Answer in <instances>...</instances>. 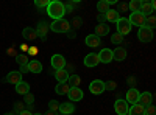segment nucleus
Returning <instances> with one entry per match:
<instances>
[{
    "instance_id": "nucleus-1",
    "label": "nucleus",
    "mask_w": 156,
    "mask_h": 115,
    "mask_svg": "<svg viewBox=\"0 0 156 115\" xmlns=\"http://www.w3.org/2000/svg\"><path fill=\"white\" fill-rule=\"evenodd\" d=\"M47 14L53 19V20H59L64 19V14H66V9H64V3L58 2V0H51L47 6Z\"/></svg>"
},
{
    "instance_id": "nucleus-2",
    "label": "nucleus",
    "mask_w": 156,
    "mask_h": 115,
    "mask_svg": "<svg viewBox=\"0 0 156 115\" xmlns=\"http://www.w3.org/2000/svg\"><path fill=\"white\" fill-rule=\"evenodd\" d=\"M53 33H67L70 31V22L66 19H59V20H53L48 27Z\"/></svg>"
},
{
    "instance_id": "nucleus-3",
    "label": "nucleus",
    "mask_w": 156,
    "mask_h": 115,
    "mask_svg": "<svg viewBox=\"0 0 156 115\" xmlns=\"http://www.w3.org/2000/svg\"><path fill=\"white\" fill-rule=\"evenodd\" d=\"M115 23H117V33L122 34V36H126L129 31H131V28H133L131 23H129V20L125 19V17H120Z\"/></svg>"
},
{
    "instance_id": "nucleus-4",
    "label": "nucleus",
    "mask_w": 156,
    "mask_h": 115,
    "mask_svg": "<svg viewBox=\"0 0 156 115\" xmlns=\"http://www.w3.org/2000/svg\"><path fill=\"white\" fill-rule=\"evenodd\" d=\"M137 37H139V41L140 42H151L153 41V30H150V28H145V27H140L139 28V33H137Z\"/></svg>"
},
{
    "instance_id": "nucleus-5",
    "label": "nucleus",
    "mask_w": 156,
    "mask_h": 115,
    "mask_svg": "<svg viewBox=\"0 0 156 115\" xmlns=\"http://www.w3.org/2000/svg\"><path fill=\"white\" fill-rule=\"evenodd\" d=\"M89 90L92 95H101L105 92V83L101 79H94L92 83L89 84Z\"/></svg>"
},
{
    "instance_id": "nucleus-6",
    "label": "nucleus",
    "mask_w": 156,
    "mask_h": 115,
    "mask_svg": "<svg viewBox=\"0 0 156 115\" xmlns=\"http://www.w3.org/2000/svg\"><path fill=\"white\" fill-rule=\"evenodd\" d=\"M139 90H137V89L136 87H131V89H128V90H126V95H125V101H126V103L128 104H136L137 103V100H139Z\"/></svg>"
},
{
    "instance_id": "nucleus-7",
    "label": "nucleus",
    "mask_w": 156,
    "mask_h": 115,
    "mask_svg": "<svg viewBox=\"0 0 156 115\" xmlns=\"http://www.w3.org/2000/svg\"><path fill=\"white\" fill-rule=\"evenodd\" d=\"M129 23H131V27H144V22H145V16L142 14V12H131V16H129Z\"/></svg>"
},
{
    "instance_id": "nucleus-8",
    "label": "nucleus",
    "mask_w": 156,
    "mask_h": 115,
    "mask_svg": "<svg viewBox=\"0 0 156 115\" xmlns=\"http://www.w3.org/2000/svg\"><path fill=\"white\" fill-rule=\"evenodd\" d=\"M66 58L62 55H53L51 56V67L55 70H61V69H66Z\"/></svg>"
},
{
    "instance_id": "nucleus-9",
    "label": "nucleus",
    "mask_w": 156,
    "mask_h": 115,
    "mask_svg": "<svg viewBox=\"0 0 156 115\" xmlns=\"http://www.w3.org/2000/svg\"><path fill=\"white\" fill-rule=\"evenodd\" d=\"M128 109H129V106L125 100H117L114 103V110L117 115H128Z\"/></svg>"
},
{
    "instance_id": "nucleus-10",
    "label": "nucleus",
    "mask_w": 156,
    "mask_h": 115,
    "mask_svg": "<svg viewBox=\"0 0 156 115\" xmlns=\"http://www.w3.org/2000/svg\"><path fill=\"white\" fill-rule=\"evenodd\" d=\"M67 96H69V100H72V103H76V101H81L83 100L84 93H83V90H81L80 87H70Z\"/></svg>"
},
{
    "instance_id": "nucleus-11",
    "label": "nucleus",
    "mask_w": 156,
    "mask_h": 115,
    "mask_svg": "<svg viewBox=\"0 0 156 115\" xmlns=\"http://www.w3.org/2000/svg\"><path fill=\"white\" fill-rule=\"evenodd\" d=\"M97 64H100V59H98V55L97 53H89L84 56V66L92 69V67H97Z\"/></svg>"
},
{
    "instance_id": "nucleus-12",
    "label": "nucleus",
    "mask_w": 156,
    "mask_h": 115,
    "mask_svg": "<svg viewBox=\"0 0 156 115\" xmlns=\"http://www.w3.org/2000/svg\"><path fill=\"white\" fill-rule=\"evenodd\" d=\"M137 103H139L140 106H144V107H147V106L153 104V95H151L150 92H142V93H139V100H137Z\"/></svg>"
},
{
    "instance_id": "nucleus-13",
    "label": "nucleus",
    "mask_w": 156,
    "mask_h": 115,
    "mask_svg": "<svg viewBox=\"0 0 156 115\" xmlns=\"http://www.w3.org/2000/svg\"><path fill=\"white\" fill-rule=\"evenodd\" d=\"M34 30H36L37 37H41V39H45V37H47V33H48V23L44 22V20H41V22L37 23V27H36Z\"/></svg>"
},
{
    "instance_id": "nucleus-14",
    "label": "nucleus",
    "mask_w": 156,
    "mask_h": 115,
    "mask_svg": "<svg viewBox=\"0 0 156 115\" xmlns=\"http://www.w3.org/2000/svg\"><path fill=\"white\" fill-rule=\"evenodd\" d=\"M53 75H55V78H56L58 84H62V83H67L69 75H70V73H69L66 69H61V70H55V72H53Z\"/></svg>"
},
{
    "instance_id": "nucleus-15",
    "label": "nucleus",
    "mask_w": 156,
    "mask_h": 115,
    "mask_svg": "<svg viewBox=\"0 0 156 115\" xmlns=\"http://www.w3.org/2000/svg\"><path fill=\"white\" fill-rule=\"evenodd\" d=\"M98 59H100V62H103V64H109V62L112 61V50L103 48L101 52L98 53Z\"/></svg>"
},
{
    "instance_id": "nucleus-16",
    "label": "nucleus",
    "mask_w": 156,
    "mask_h": 115,
    "mask_svg": "<svg viewBox=\"0 0 156 115\" xmlns=\"http://www.w3.org/2000/svg\"><path fill=\"white\" fill-rule=\"evenodd\" d=\"M5 81H8V83H11V84H14V86H16V84H19V83L22 81V73H20L19 70H14V72H9Z\"/></svg>"
},
{
    "instance_id": "nucleus-17",
    "label": "nucleus",
    "mask_w": 156,
    "mask_h": 115,
    "mask_svg": "<svg viewBox=\"0 0 156 115\" xmlns=\"http://www.w3.org/2000/svg\"><path fill=\"white\" fill-rule=\"evenodd\" d=\"M58 112H61V115H70L75 112V106H73V103H62V104H59Z\"/></svg>"
},
{
    "instance_id": "nucleus-18",
    "label": "nucleus",
    "mask_w": 156,
    "mask_h": 115,
    "mask_svg": "<svg viewBox=\"0 0 156 115\" xmlns=\"http://www.w3.org/2000/svg\"><path fill=\"white\" fill-rule=\"evenodd\" d=\"M94 34L98 36V37L108 36V34H109V25H106V23H98V25H95V33H94Z\"/></svg>"
},
{
    "instance_id": "nucleus-19",
    "label": "nucleus",
    "mask_w": 156,
    "mask_h": 115,
    "mask_svg": "<svg viewBox=\"0 0 156 115\" xmlns=\"http://www.w3.org/2000/svg\"><path fill=\"white\" fill-rule=\"evenodd\" d=\"M126 58V50L123 47H117L112 50V59L115 61H123Z\"/></svg>"
},
{
    "instance_id": "nucleus-20",
    "label": "nucleus",
    "mask_w": 156,
    "mask_h": 115,
    "mask_svg": "<svg viewBox=\"0 0 156 115\" xmlns=\"http://www.w3.org/2000/svg\"><path fill=\"white\" fill-rule=\"evenodd\" d=\"M84 42H86V45H87V47L95 48V47H98V45H100V37H98V36H95V34H87V36H86V39H84Z\"/></svg>"
},
{
    "instance_id": "nucleus-21",
    "label": "nucleus",
    "mask_w": 156,
    "mask_h": 115,
    "mask_svg": "<svg viewBox=\"0 0 156 115\" xmlns=\"http://www.w3.org/2000/svg\"><path fill=\"white\" fill-rule=\"evenodd\" d=\"M22 36H23V39H27V41H33V39H36V37H37L36 30L31 28V27H25L22 30Z\"/></svg>"
},
{
    "instance_id": "nucleus-22",
    "label": "nucleus",
    "mask_w": 156,
    "mask_h": 115,
    "mask_svg": "<svg viewBox=\"0 0 156 115\" xmlns=\"http://www.w3.org/2000/svg\"><path fill=\"white\" fill-rule=\"evenodd\" d=\"M16 92L19 95H27L30 93V84L25 83V81H20L19 84H16Z\"/></svg>"
},
{
    "instance_id": "nucleus-23",
    "label": "nucleus",
    "mask_w": 156,
    "mask_h": 115,
    "mask_svg": "<svg viewBox=\"0 0 156 115\" xmlns=\"http://www.w3.org/2000/svg\"><path fill=\"white\" fill-rule=\"evenodd\" d=\"M28 72H31V73H41L42 72V64L39 61H36V59L28 62Z\"/></svg>"
},
{
    "instance_id": "nucleus-24",
    "label": "nucleus",
    "mask_w": 156,
    "mask_h": 115,
    "mask_svg": "<svg viewBox=\"0 0 156 115\" xmlns=\"http://www.w3.org/2000/svg\"><path fill=\"white\" fill-rule=\"evenodd\" d=\"M144 110H145L144 106H140L139 103H136V104H133L131 107L128 109V115H144Z\"/></svg>"
},
{
    "instance_id": "nucleus-25",
    "label": "nucleus",
    "mask_w": 156,
    "mask_h": 115,
    "mask_svg": "<svg viewBox=\"0 0 156 115\" xmlns=\"http://www.w3.org/2000/svg\"><path fill=\"white\" fill-rule=\"evenodd\" d=\"M69 90H70V86H69L67 83L58 84V86H56V89H55V92H56L58 95H67V93H69Z\"/></svg>"
},
{
    "instance_id": "nucleus-26",
    "label": "nucleus",
    "mask_w": 156,
    "mask_h": 115,
    "mask_svg": "<svg viewBox=\"0 0 156 115\" xmlns=\"http://www.w3.org/2000/svg\"><path fill=\"white\" fill-rule=\"evenodd\" d=\"M97 9L100 14H106V12L109 11V3L108 0H100V2L97 3Z\"/></svg>"
},
{
    "instance_id": "nucleus-27",
    "label": "nucleus",
    "mask_w": 156,
    "mask_h": 115,
    "mask_svg": "<svg viewBox=\"0 0 156 115\" xmlns=\"http://www.w3.org/2000/svg\"><path fill=\"white\" fill-rule=\"evenodd\" d=\"M105 19L108 22H117V20L120 19V16H119V12H117L115 9H109L106 14H105Z\"/></svg>"
},
{
    "instance_id": "nucleus-28",
    "label": "nucleus",
    "mask_w": 156,
    "mask_h": 115,
    "mask_svg": "<svg viewBox=\"0 0 156 115\" xmlns=\"http://www.w3.org/2000/svg\"><path fill=\"white\" fill-rule=\"evenodd\" d=\"M139 12H142V14H144V16L147 17V16L153 14L154 9L150 6V3H148V2H142V6H140V11H139Z\"/></svg>"
},
{
    "instance_id": "nucleus-29",
    "label": "nucleus",
    "mask_w": 156,
    "mask_h": 115,
    "mask_svg": "<svg viewBox=\"0 0 156 115\" xmlns=\"http://www.w3.org/2000/svg\"><path fill=\"white\" fill-rule=\"evenodd\" d=\"M67 84L70 87H78L81 84V78L78 75H69V79H67Z\"/></svg>"
},
{
    "instance_id": "nucleus-30",
    "label": "nucleus",
    "mask_w": 156,
    "mask_h": 115,
    "mask_svg": "<svg viewBox=\"0 0 156 115\" xmlns=\"http://www.w3.org/2000/svg\"><path fill=\"white\" fill-rule=\"evenodd\" d=\"M144 27H145V28H150V30H153V28L156 27V17H154V14H150V16L145 17Z\"/></svg>"
},
{
    "instance_id": "nucleus-31",
    "label": "nucleus",
    "mask_w": 156,
    "mask_h": 115,
    "mask_svg": "<svg viewBox=\"0 0 156 115\" xmlns=\"http://www.w3.org/2000/svg\"><path fill=\"white\" fill-rule=\"evenodd\" d=\"M142 6V0H131L128 5V9H131V12H139Z\"/></svg>"
},
{
    "instance_id": "nucleus-32",
    "label": "nucleus",
    "mask_w": 156,
    "mask_h": 115,
    "mask_svg": "<svg viewBox=\"0 0 156 115\" xmlns=\"http://www.w3.org/2000/svg\"><path fill=\"white\" fill-rule=\"evenodd\" d=\"M16 62L22 67V66H27L30 61H28V56L25 55V53H17V56H16Z\"/></svg>"
},
{
    "instance_id": "nucleus-33",
    "label": "nucleus",
    "mask_w": 156,
    "mask_h": 115,
    "mask_svg": "<svg viewBox=\"0 0 156 115\" xmlns=\"http://www.w3.org/2000/svg\"><path fill=\"white\" fill-rule=\"evenodd\" d=\"M81 25H83V19H81V17H73L72 22H70V27H72L73 30L81 28Z\"/></svg>"
},
{
    "instance_id": "nucleus-34",
    "label": "nucleus",
    "mask_w": 156,
    "mask_h": 115,
    "mask_svg": "<svg viewBox=\"0 0 156 115\" xmlns=\"http://www.w3.org/2000/svg\"><path fill=\"white\" fill-rule=\"evenodd\" d=\"M122 41H123V36L119 34V33H115V34L111 36V42L112 44H122Z\"/></svg>"
},
{
    "instance_id": "nucleus-35",
    "label": "nucleus",
    "mask_w": 156,
    "mask_h": 115,
    "mask_svg": "<svg viewBox=\"0 0 156 115\" xmlns=\"http://www.w3.org/2000/svg\"><path fill=\"white\" fill-rule=\"evenodd\" d=\"M48 0H34V6L36 8H47L48 6Z\"/></svg>"
},
{
    "instance_id": "nucleus-36",
    "label": "nucleus",
    "mask_w": 156,
    "mask_h": 115,
    "mask_svg": "<svg viewBox=\"0 0 156 115\" xmlns=\"http://www.w3.org/2000/svg\"><path fill=\"white\" fill-rule=\"evenodd\" d=\"M115 87H117V83H115L114 79L105 83V90H115Z\"/></svg>"
},
{
    "instance_id": "nucleus-37",
    "label": "nucleus",
    "mask_w": 156,
    "mask_h": 115,
    "mask_svg": "<svg viewBox=\"0 0 156 115\" xmlns=\"http://www.w3.org/2000/svg\"><path fill=\"white\" fill-rule=\"evenodd\" d=\"M48 107H50L51 112H58V109H59V103H58V101H55V100H51L50 103H48Z\"/></svg>"
},
{
    "instance_id": "nucleus-38",
    "label": "nucleus",
    "mask_w": 156,
    "mask_h": 115,
    "mask_svg": "<svg viewBox=\"0 0 156 115\" xmlns=\"http://www.w3.org/2000/svg\"><path fill=\"white\" fill-rule=\"evenodd\" d=\"M144 115H156V109H154V106H153V104L147 106L145 110H144Z\"/></svg>"
},
{
    "instance_id": "nucleus-39",
    "label": "nucleus",
    "mask_w": 156,
    "mask_h": 115,
    "mask_svg": "<svg viewBox=\"0 0 156 115\" xmlns=\"http://www.w3.org/2000/svg\"><path fill=\"white\" fill-rule=\"evenodd\" d=\"M23 96H25L23 101H25L27 104H33V103H34V96H33L31 93H27V95H23Z\"/></svg>"
},
{
    "instance_id": "nucleus-40",
    "label": "nucleus",
    "mask_w": 156,
    "mask_h": 115,
    "mask_svg": "<svg viewBox=\"0 0 156 115\" xmlns=\"http://www.w3.org/2000/svg\"><path fill=\"white\" fill-rule=\"evenodd\" d=\"M28 53H30V55H33V56H36V55L39 53V48L33 45V47H30V48H28Z\"/></svg>"
},
{
    "instance_id": "nucleus-41",
    "label": "nucleus",
    "mask_w": 156,
    "mask_h": 115,
    "mask_svg": "<svg viewBox=\"0 0 156 115\" xmlns=\"http://www.w3.org/2000/svg\"><path fill=\"white\" fill-rule=\"evenodd\" d=\"M6 55H8V56H14V58H16V56H17V52H16L14 48H8V50H6Z\"/></svg>"
},
{
    "instance_id": "nucleus-42",
    "label": "nucleus",
    "mask_w": 156,
    "mask_h": 115,
    "mask_svg": "<svg viewBox=\"0 0 156 115\" xmlns=\"http://www.w3.org/2000/svg\"><path fill=\"white\" fill-rule=\"evenodd\" d=\"M128 84H129V89L136 86V78H134V76H129V78H128Z\"/></svg>"
},
{
    "instance_id": "nucleus-43",
    "label": "nucleus",
    "mask_w": 156,
    "mask_h": 115,
    "mask_svg": "<svg viewBox=\"0 0 156 115\" xmlns=\"http://www.w3.org/2000/svg\"><path fill=\"white\" fill-rule=\"evenodd\" d=\"M128 9V5L126 3H119V11H126ZM117 11V12H119Z\"/></svg>"
},
{
    "instance_id": "nucleus-44",
    "label": "nucleus",
    "mask_w": 156,
    "mask_h": 115,
    "mask_svg": "<svg viewBox=\"0 0 156 115\" xmlns=\"http://www.w3.org/2000/svg\"><path fill=\"white\" fill-rule=\"evenodd\" d=\"M28 48H30V45H27V44H20V50H22V53L28 52Z\"/></svg>"
},
{
    "instance_id": "nucleus-45",
    "label": "nucleus",
    "mask_w": 156,
    "mask_h": 115,
    "mask_svg": "<svg viewBox=\"0 0 156 115\" xmlns=\"http://www.w3.org/2000/svg\"><path fill=\"white\" fill-rule=\"evenodd\" d=\"M19 72H20L22 75H23V73H28V64H27V66H22Z\"/></svg>"
},
{
    "instance_id": "nucleus-46",
    "label": "nucleus",
    "mask_w": 156,
    "mask_h": 115,
    "mask_svg": "<svg viewBox=\"0 0 156 115\" xmlns=\"http://www.w3.org/2000/svg\"><path fill=\"white\" fill-rule=\"evenodd\" d=\"M98 22H100V23H105V22H106L105 14H98Z\"/></svg>"
},
{
    "instance_id": "nucleus-47",
    "label": "nucleus",
    "mask_w": 156,
    "mask_h": 115,
    "mask_svg": "<svg viewBox=\"0 0 156 115\" xmlns=\"http://www.w3.org/2000/svg\"><path fill=\"white\" fill-rule=\"evenodd\" d=\"M17 115H33V113H31L30 110H22V112H19Z\"/></svg>"
},
{
    "instance_id": "nucleus-48",
    "label": "nucleus",
    "mask_w": 156,
    "mask_h": 115,
    "mask_svg": "<svg viewBox=\"0 0 156 115\" xmlns=\"http://www.w3.org/2000/svg\"><path fill=\"white\" fill-rule=\"evenodd\" d=\"M67 36L70 37V39H73V37H75V31H67Z\"/></svg>"
},
{
    "instance_id": "nucleus-49",
    "label": "nucleus",
    "mask_w": 156,
    "mask_h": 115,
    "mask_svg": "<svg viewBox=\"0 0 156 115\" xmlns=\"http://www.w3.org/2000/svg\"><path fill=\"white\" fill-rule=\"evenodd\" d=\"M44 115H58V113H56V112H51V110H48V112H47V113H44Z\"/></svg>"
},
{
    "instance_id": "nucleus-50",
    "label": "nucleus",
    "mask_w": 156,
    "mask_h": 115,
    "mask_svg": "<svg viewBox=\"0 0 156 115\" xmlns=\"http://www.w3.org/2000/svg\"><path fill=\"white\" fill-rule=\"evenodd\" d=\"M5 115H16L14 112H9V113H5Z\"/></svg>"
},
{
    "instance_id": "nucleus-51",
    "label": "nucleus",
    "mask_w": 156,
    "mask_h": 115,
    "mask_svg": "<svg viewBox=\"0 0 156 115\" xmlns=\"http://www.w3.org/2000/svg\"><path fill=\"white\" fill-rule=\"evenodd\" d=\"M34 115H44V113H34Z\"/></svg>"
}]
</instances>
